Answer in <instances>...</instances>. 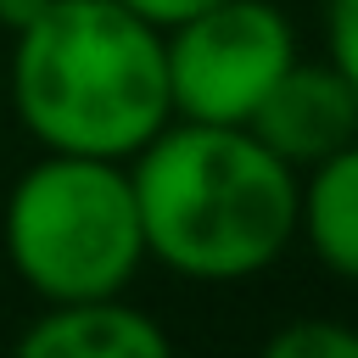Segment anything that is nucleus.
<instances>
[{"mask_svg": "<svg viewBox=\"0 0 358 358\" xmlns=\"http://www.w3.org/2000/svg\"><path fill=\"white\" fill-rule=\"evenodd\" d=\"M117 6H129L134 17H145L151 28H173V22H185V17H196V11H207V6H218V0H117Z\"/></svg>", "mask_w": 358, "mask_h": 358, "instance_id": "nucleus-10", "label": "nucleus"}, {"mask_svg": "<svg viewBox=\"0 0 358 358\" xmlns=\"http://www.w3.org/2000/svg\"><path fill=\"white\" fill-rule=\"evenodd\" d=\"M296 235L308 252L347 285H358V140L336 157L302 168L296 185Z\"/></svg>", "mask_w": 358, "mask_h": 358, "instance_id": "nucleus-7", "label": "nucleus"}, {"mask_svg": "<svg viewBox=\"0 0 358 358\" xmlns=\"http://www.w3.org/2000/svg\"><path fill=\"white\" fill-rule=\"evenodd\" d=\"M145 257L196 285H235L296 241L302 173L246 123H162L129 157Z\"/></svg>", "mask_w": 358, "mask_h": 358, "instance_id": "nucleus-1", "label": "nucleus"}, {"mask_svg": "<svg viewBox=\"0 0 358 358\" xmlns=\"http://www.w3.org/2000/svg\"><path fill=\"white\" fill-rule=\"evenodd\" d=\"M173 117L252 123L263 95L296 62V28L274 0H218L162 34Z\"/></svg>", "mask_w": 358, "mask_h": 358, "instance_id": "nucleus-4", "label": "nucleus"}, {"mask_svg": "<svg viewBox=\"0 0 358 358\" xmlns=\"http://www.w3.org/2000/svg\"><path fill=\"white\" fill-rule=\"evenodd\" d=\"M268 358H358V324L341 319H291L263 341Z\"/></svg>", "mask_w": 358, "mask_h": 358, "instance_id": "nucleus-8", "label": "nucleus"}, {"mask_svg": "<svg viewBox=\"0 0 358 358\" xmlns=\"http://www.w3.org/2000/svg\"><path fill=\"white\" fill-rule=\"evenodd\" d=\"M22 358H168L173 336L117 296H78V302H45L17 330Z\"/></svg>", "mask_w": 358, "mask_h": 358, "instance_id": "nucleus-6", "label": "nucleus"}, {"mask_svg": "<svg viewBox=\"0 0 358 358\" xmlns=\"http://www.w3.org/2000/svg\"><path fill=\"white\" fill-rule=\"evenodd\" d=\"M11 112L39 151L129 162L173 123L162 28L117 0H50L11 34Z\"/></svg>", "mask_w": 358, "mask_h": 358, "instance_id": "nucleus-2", "label": "nucleus"}, {"mask_svg": "<svg viewBox=\"0 0 358 358\" xmlns=\"http://www.w3.org/2000/svg\"><path fill=\"white\" fill-rule=\"evenodd\" d=\"M0 246L11 274L39 302L129 291L145 263V229L129 162L45 151L6 190Z\"/></svg>", "mask_w": 358, "mask_h": 358, "instance_id": "nucleus-3", "label": "nucleus"}, {"mask_svg": "<svg viewBox=\"0 0 358 358\" xmlns=\"http://www.w3.org/2000/svg\"><path fill=\"white\" fill-rule=\"evenodd\" d=\"M45 11H50V0H0V28H6V34H22V28H34Z\"/></svg>", "mask_w": 358, "mask_h": 358, "instance_id": "nucleus-11", "label": "nucleus"}, {"mask_svg": "<svg viewBox=\"0 0 358 358\" xmlns=\"http://www.w3.org/2000/svg\"><path fill=\"white\" fill-rule=\"evenodd\" d=\"M324 45L341 78L358 90V0H324Z\"/></svg>", "mask_w": 358, "mask_h": 358, "instance_id": "nucleus-9", "label": "nucleus"}, {"mask_svg": "<svg viewBox=\"0 0 358 358\" xmlns=\"http://www.w3.org/2000/svg\"><path fill=\"white\" fill-rule=\"evenodd\" d=\"M246 129L302 173L358 140V90L341 78V67L330 56L324 62L296 56L280 73V84L263 95V106L252 112Z\"/></svg>", "mask_w": 358, "mask_h": 358, "instance_id": "nucleus-5", "label": "nucleus"}]
</instances>
